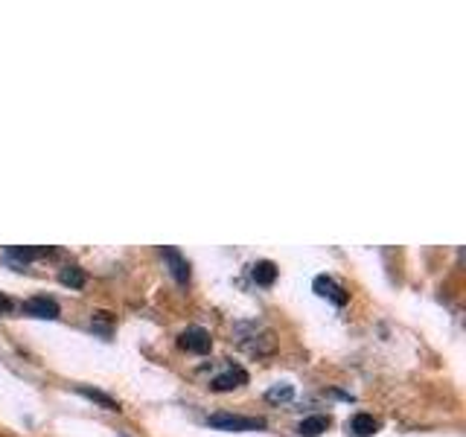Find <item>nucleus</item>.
<instances>
[{
	"label": "nucleus",
	"instance_id": "f257e3e1",
	"mask_svg": "<svg viewBox=\"0 0 466 437\" xmlns=\"http://www.w3.org/2000/svg\"><path fill=\"white\" fill-rule=\"evenodd\" d=\"M208 422L218 432H262L266 420L262 417H242V414H210Z\"/></svg>",
	"mask_w": 466,
	"mask_h": 437
},
{
	"label": "nucleus",
	"instance_id": "f03ea898",
	"mask_svg": "<svg viewBox=\"0 0 466 437\" xmlns=\"http://www.w3.org/2000/svg\"><path fill=\"white\" fill-rule=\"evenodd\" d=\"M178 344H181V350H187V353L204 356V353H210L213 339H210V332L204 327H189V330H184L178 335Z\"/></svg>",
	"mask_w": 466,
	"mask_h": 437
},
{
	"label": "nucleus",
	"instance_id": "7ed1b4c3",
	"mask_svg": "<svg viewBox=\"0 0 466 437\" xmlns=\"http://www.w3.org/2000/svg\"><path fill=\"white\" fill-rule=\"evenodd\" d=\"M312 289H315V295L318 298H324V300H329V303H335V306H344L347 303V291L332 280V277H327V274H318L315 277V283H312Z\"/></svg>",
	"mask_w": 466,
	"mask_h": 437
},
{
	"label": "nucleus",
	"instance_id": "20e7f679",
	"mask_svg": "<svg viewBox=\"0 0 466 437\" xmlns=\"http://www.w3.org/2000/svg\"><path fill=\"white\" fill-rule=\"evenodd\" d=\"M160 257L169 262V271H172L175 280H178L181 286H187L189 283V262L184 259V254L178 251V248L164 245V248H160Z\"/></svg>",
	"mask_w": 466,
	"mask_h": 437
},
{
	"label": "nucleus",
	"instance_id": "39448f33",
	"mask_svg": "<svg viewBox=\"0 0 466 437\" xmlns=\"http://www.w3.org/2000/svg\"><path fill=\"white\" fill-rule=\"evenodd\" d=\"M242 385H248V373L242 368H228L225 373L210 379V391H216V393H225V391L242 388Z\"/></svg>",
	"mask_w": 466,
	"mask_h": 437
},
{
	"label": "nucleus",
	"instance_id": "423d86ee",
	"mask_svg": "<svg viewBox=\"0 0 466 437\" xmlns=\"http://www.w3.org/2000/svg\"><path fill=\"white\" fill-rule=\"evenodd\" d=\"M24 312H29V315H35V318H58V303L53 300V298H47V295H35V298H29L26 303H24Z\"/></svg>",
	"mask_w": 466,
	"mask_h": 437
},
{
	"label": "nucleus",
	"instance_id": "0eeeda50",
	"mask_svg": "<svg viewBox=\"0 0 466 437\" xmlns=\"http://www.w3.org/2000/svg\"><path fill=\"white\" fill-rule=\"evenodd\" d=\"M376 429H379V422L373 420V414L359 412L353 420H347V432H350V434H356V437H370Z\"/></svg>",
	"mask_w": 466,
	"mask_h": 437
},
{
	"label": "nucleus",
	"instance_id": "6e6552de",
	"mask_svg": "<svg viewBox=\"0 0 466 437\" xmlns=\"http://www.w3.org/2000/svg\"><path fill=\"white\" fill-rule=\"evenodd\" d=\"M329 429V417L324 414H312V417H306L298 422V434L300 437H318V434H324Z\"/></svg>",
	"mask_w": 466,
	"mask_h": 437
},
{
	"label": "nucleus",
	"instance_id": "1a4fd4ad",
	"mask_svg": "<svg viewBox=\"0 0 466 437\" xmlns=\"http://www.w3.org/2000/svg\"><path fill=\"white\" fill-rule=\"evenodd\" d=\"M251 277L257 286H271L277 280V266L271 259H257L251 266Z\"/></svg>",
	"mask_w": 466,
	"mask_h": 437
},
{
	"label": "nucleus",
	"instance_id": "9d476101",
	"mask_svg": "<svg viewBox=\"0 0 466 437\" xmlns=\"http://www.w3.org/2000/svg\"><path fill=\"white\" fill-rule=\"evenodd\" d=\"M85 400H91V402H96V405H102L106 412H120V402H116L114 397H108V393H102V391H96V388H87V385H79L76 388Z\"/></svg>",
	"mask_w": 466,
	"mask_h": 437
},
{
	"label": "nucleus",
	"instance_id": "9b49d317",
	"mask_svg": "<svg viewBox=\"0 0 466 437\" xmlns=\"http://www.w3.org/2000/svg\"><path fill=\"white\" fill-rule=\"evenodd\" d=\"M47 254H53V248H6V257L21 259V262L38 259V257H47Z\"/></svg>",
	"mask_w": 466,
	"mask_h": 437
},
{
	"label": "nucleus",
	"instance_id": "f8f14e48",
	"mask_svg": "<svg viewBox=\"0 0 466 437\" xmlns=\"http://www.w3.org/2000/svg\"><path fill=\"white\" fill-rule=\"evenodd\" d=\"M58 283L70 286V289H82L85 286V271L79 266H65L62 271H58Z\"/></svg>",
	"mask_w": 466,
	"mask_h": 437
},
{
	"label": "nucleus",
	"instance_id": "ddd939ff",
	"mask_svg": "<svg viewBox=\"0 0 466 437\" xmlns=\"http://www.w3.org/2000/svg\"><path fill=\"white\" fill-rule=\"evenodd\" d=\"M291 397H295V385H289V382H277L266 391L268 402H289Z\"/></svg>",
	"mask_w": 466,
	"mask_h": 437
},
{
	"label": "nucleus",
	"instance_id": "4468645a",
	"mask_svg": "<svg viewBox=\"0 0 466 437\" xmlns=\"http://www.w3.org/2000/svg\"><path fill=\"white\" fill-rule=\"evenodd\" d=\"M0 312H4V315L12 312V300H9L6 295H0Z\"/></svg>",
	"mask_w": 466,
	"mask_h": 437
}]
</instances>
